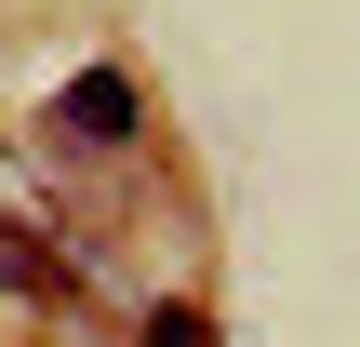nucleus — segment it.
<instances>
[{
  "label": "nucleus",
  "mask_w": 360,
  "mask_h": 347,
  "mask_svg": "<svg viewBox=\"0 0 360 347\" xmlns=\"http://www.w3.org/2000/svg\"><path fill=\"white\" fill-rule=\"evenodd\" d=\"M67 134H94V147H120V134H134V80H120V67H94V80H67Z\"/></svg>",
  "instance_id": "nucleus-1"
},
{
  "label": "nucleus",
  "mask_w": 360,
  "mask_h": 347,
  "mask_svg": "<svg viewBox=\"0 0 360 347\" xmlns=\"http://www.w3.org/2000/svg\"><path fill=\"white\" fill-rule=\"evenodd\" d=\"M147 347H214V321L200 308H147Z\"/></svg>",
  "instance_id": "nucleus-2"
},
{
  "label": "nucleus",
  "mask_w": 360,
  "mask_h": 347,
  "mask_svg": "<svg viewBox=\"0 0 360 347\" xmlns=\"http://www.w3.org/2000/svg\"><path fill=\"white\" fill-rule=\"evenodd\" d=\"M40 281H53V267H40V254H27V241L0 227V294H40Z\"/></svg>",
  "instance_id": "nucleus-3"
}]
</instances>
